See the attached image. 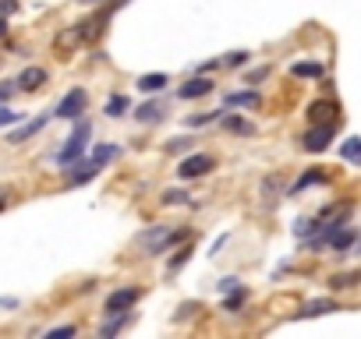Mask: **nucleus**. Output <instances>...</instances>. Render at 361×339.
Masks as SVG:
<instances>
[{"mask_svg":"<svg viewBox=\"0 0 361 339\" xmlns=\"http://www.w3.org/2000/svg\"><path fill=\"white\" fill-rule=\"evenodd\" d=\"M89 135H93V124H89V120H78V124H75V131H71V138H68V145L60 148L57 163H60V166H71V163H78V159H82V152H85V145H89Z\"/></svg>","mask_w":361,"mask_h":339,"instance_id":"1","label":"nucleus"},{"mask_svg":"<svg viewBox=\"0 0 361 339\" xmlns=\"http://www.w3.org/2000/svg\"><path fill=\"white\" fill-rule=\"evenodd\" d=\"M174 240H180V233H170L167 226H153V230H145V233H138V248L145 251V255H163Z\"/></svg>","mask_w":361,"mask_h":339,"instance_id":"2","label":"nucleus"},{"mask_svg":"<svg viewBox=\"0 0 361 339\" xmlns=\"http://www.w3.org/2000/svg\"><path fill=\"white\" fill-rule=\"evenodd\" d=\"M85 103H89V92H85V88H71L68 96L57 103L53 113H57V117H64V120H78V113L85 110Z\"/></svg>","mask_w":361,"mask_h":339,"instance_id":"3","label":"nucleus"},{"mask_svg":"<svg viewBox=\"0 0 361 339\" xmlns=\"http://www.w3.org/2000/svg\"><path fill=\"white\" fill-rule=\"evenodd\" d=\"M209 170H213V156H205V152H195V156H188L185 163L177 166L180 180H195V177H205Z\"/></svg>","mask_w":361,"mask_h":339,"instance_id":"4","label":"nucleus"},{"mask_svg":"<svg viewBox=\"0 0 361 339\" xmlns=\"http://www.w3.org/2000/svg\"><path fill=\"white\" fill-rule=\"evenodd\" d=\"M138 297H142V290H138V287L113 290V293L107 297V315H113V311H128V307H135V304H138Z\"/></svg>","mask_w":361,"mask_h":339,"instance_id":"5","label":"nucleus"},{"mask_svg":"<svg viewBox=\"0 0 361 339\" xmlns=\"http://www.w3.org/2000/svg\"><path fill=\"white\" fill-rule=\"evenodd\" d=\"M333 131H337V124L329 120V124H322V128H312L305 138H301V145H305V152H322L329 142H333Z\"/></svg>","mask_w":361,"mask_h":339,"instance_id":"6","label":"nucleus"},{"mask_svg":"<svg viewBox=\"0 0 361 339\" xmlns=\"http://www.w3.org/2000/svg\"><path fill=\"white\" fill-rule=\"evenodd\" d=\"M100 173V163H93V159H78V163H71V170H68V184H89Z\"/></svg>","mask_w":361,"mask_h":339,"instance_id":"7","label":"nucleus"},{"mask_svg":"<svg viewBox=\"0 0 361 339\" xmlns=\"http://www.w3.org/2000/svg\"><path fill=\"white\" fill-rule=\"evenodd\" d=\"M15 85L25 88V92H36V88L46 85V71H43V68H25V71L15 78Z\"/></svg>","mask_w":361,"mask_h":339,"instance_id":"8","label":"nucleus"},{"mask_svg":"<svg viewBox=\"0 0 361 339\" xmlns=\"http://www.w3.org/2000/svg\"><path fill=\"white\" fill-rule=\"evenodd\" d=\"M326 311H337V300L333 297H319V300H308L305 307L297 311V318H319Z\"/></svg>","mask_w":361,"mask_h":339,"instance_id":"9","label":"nucleus"},{"mask_svg":"<svg viewBox=\"0 0 361 339\" xmlns=\"http://www.w3.org/2000/svg\"><path fill=\"white\" fill-rule=\"evenodd\" d=\"M209 92H213V81H209V78H192L188 85H180L177 96L180 99H198V96H209Z\"/></svg>","mask_w":361,"mask_h":339,"instance_id":"10","label":"nucleus"},{"mask_svg":"<svg viewBox=\"0 0 361 339\" xmlns=\"http://www.w3.org/2000/svg\"><path fill=\"white\" fill-rule=\"evenodd\" d=\"M163 113H167V103H163V99L135 106V120H142V124H153V120H160Z\"/></svg>","mask_w":361,"mask_h":339,"instance_id":"11","label":"nucleus"},{"mask_svg":"<svg viewBox=\"0 0 361 339\" xmlns=\"http://www.w3.org/2000/svg\"><path fill=\"white\" fill-rule=\"evenodd\" d=\"M43 124H46V117H36V120H28L25 128H18V131H11V135H8V142H11V145H21L25 138L39 135V131H43Z\"/></svg>","mask_w":361,"mask_h":339,"instance_id":"12","label":"nucleus"},{"mask_svg":"<svg viewBox=\"0 0 361 339\" xmlns=\"http://www.w3.org/2000/svg\"><path fill=\"white\" fill-rule=\"evenodd\" d=\"M124 325H128V311H113V315H110V322H103V325H100V336H103V339H110V336H117Z\"/></svg>","mask_w":361,"mask_h":339,"instance_id":"13","label":"nucleus"},{"mask_svg":"<svg viewBox=\"0 0 361 339\" xmlns=\"http://www.w3.org/2000/svg\"><path fill=\"white\" fill-rule=\"evenodd\" d=\"M78 43H82V28H68V32L57 36V50H60V53H71Z\"/></svg>","mask_w":361,"mask_h":339,"instance_id":"14","label":"nucleus"},{"mask_svg":"<svg viewBox=\"0 0 361 339\" xmlns=\"http://www.w3.org/2000/svg\"><path fill=\"white\" fill-rule=\"evenodd\" d=\"M167 85H170L167 75H142V78H138V88H142V92H163Z\"/></svg>","mask_w":361,"mask_h":339,"instance_id":"15","label":"nucleus"},{"mask_svg":"<svg viewBox=\"0 0 361 339\" xmlns=\"http://www.w3.org/2000/svg\"><path fill=\"white\" fill-rule=\"evenodd\" d=\"M326 240H329V244H333V251H347V248H351V244H354V233H351V230H344V226H337V230H333V233H329Z\"/></svg>","mask_w":361,"mask_h":339,"instance_id":"16","label":"nucleus"},{"mask_svg":"<svg viewBox=\"0 0 361 339\" xmlns=\"http://www.w3.org/2000/svg\"><path fill=\"white\" fill-rule=\"evenodd\" d=\"M227 106H248V110H255L259 106V92H230Z\"/></svg>","mask_w":361,"mask_h":339,"instance_id":"17","label":"nucleus"},{"mask_svg":"<svg viewBox=\"0 0 361 339\" xmlns=\"http://www.w3.org/2000/svg\"><path fill=\"white\" fill-rule=\"evenodd\" d=\"M340 156H344L347 163H358V166H361V138H347V142L340 145Z\"/></svg>","mask_w":361,"mask_h":339,"instance_id":"18","label":"nucleus"},{"mask_svg":"<svg viewBox=\"0 0 361 339\" xmlns=\"http://www.w3.org/2000/svg\"><path fill=\"white\" fill-rule=\"evenodd\" d=\"M290 71H294V78H319V75H322L319 64H294Z\"/></svg>","mask_w":361,"mask_h":339,"instance_id":"19","label":"nucleus"},{"mask_svg":"<svg viewBox=\"0 0 361 339\" xmlns=\"http://www.w3.org/2000/svg\"><path fill=\"white\" fill-rule=\"evenodd\" d=\"M128 110V96H113L110 103H107V117H120Z\"/></svg>","mask_w":361,"mask_h":339,"instance_id":"20","label":"nucleus"},{"mask_svg":"<svg viewBox=\"0 0 361 339\" xmlns=\"http://www.w3.org/2000/svg\"><path fill=\"white\" fill-rule=\"evenodd\" d=\"M113 156H117V148H113V145H100V148L93 152V163H100V166H103V163H110Z\"/></svg>","mask_w":361,"mask_h":339,"instance_id":"21","label":"nucleus"},{"mask_svg":"<svg viewBox=\"0 0 361 339\" xmlns=\"http://www.w3.org/2000/svg\"><path fill=\"white\" fill-rule=\"evenodd\" d=\"M18 120H21V113H15L11 106H0V128H11Z\"/></svg>","mask_w":361,"mask_h":339,"instance_id":"22","label":"nucleus"},{"mask_svg":"<svg viewBox=\"0 0 361 339\" xmlns=\"http://www.w3.org/2000/svg\"><path fill=\"white\" fill-rule=\"evenodd\" d=\"M358 280H361L358 272H347V275H337V280H329V287H333V290H340V287H354Z\"/></svg>","mask_w":361,"mask_h":339,"instance_id":"23","label":"nucleus"},{"mask_svg":"<svg viewBox=\"0 0 361 339\" xmlns=\"http://www.w3.org/2000/svg\"><path fill=\"white\" fill-rule=\"evenodd\" d=\"M319 180H326V177H322V173H305V177H301V180L294 184V191H305L308 184H319Z\"/></svg>","mask_w":361,"mask_h":339,"instance_id":"24","label":"nucleus"},{"mask_svg":"<svg viewBox=\"0 0 361 339\" xmlns=\"http://www.w3.org/2000/svg\"><path fill=\"white\" fill-rule=\"evenodd\" d=\"M329 110H337V106H333V103H315V106L308 110V117H312V120H322Z\"/></svg>","mask_w":361,"mask_h":339,"instance_id":"25","label":"nucleus"},{"mask_svg":"<svg viewBox=\"0 0 361 339\" xmlns=\"http://www.w3.org/2000/svg\"><path fill=\"white\" fill-rule=\"evenodd\" d=\"M185 198H188L185 191H163V205H180Z\"/></svg>","mask_w":361,"mask_h":339,"instance_id":"26","label":"nucleus"},{"mask_svg":"<svg viewBox=\"0 0 361 339\" xmlns=\"http://www.w3.org/2000/svg\"><path fill=\"white\" fill-rule=\"evenodd\" d=\"M75 332H78L75 325H60V329H50V332H46V339H60V336H75Z\"/></svg>","mask_w":361,"mask_h":339,"instance_id":"27","label":"nucleus"},{"mask_svg":"<svg viewBox=\"0 0 361 339\" xmlns=\"http://www.w3.org/2000/svg\"><path fill=\"white\" fill-rule=\"evenodd\" d=\"M241 300H245V290H234V297H227V311H237V307H241Z\"/></svg>","mask_w":361,"mask_h":339,"instance_id":"28","label":"nucleus"},{"mask_svg":"<svg viewBox=\"0 0 361 339\" xmlns=\"http://www.w3.org/2000/svg\"><path fill=\"white\" fill-rule=\"evenodd\" d=\"M227 128H230V131H241V135H248V131H252L245 120H237V117H227Z\"/></svg>","mask_w":361,"mask_h":339,"instance_id":"29","label":"nucleus"},{"mask_svg":"<svg viewBox=\"0 0 361 339\" xmlns=\"http://www.w3.org/2000/svg\"><path fill=\"white\" fill-rule=\"evenodd\" d=\"M234 290H241V283L234 280V275H227V280H220V293H234Z\"/></svg>","mask_w":361,"mask_h":339,"instance_id":"30","label":"nucleus"},{"mask_svg":"<svg viewBox=\"0 0 361 339\" xmlns=\"http://www.w3.org/2000/svg\"><path fill=\"white\" fill-rule=\"evenodd\" d=\"M18 11V0H0V18H8Z\"/></svg>","mask_w":361,"mask_h":339,"instance_id":"31","label":"nucleus"},{"mask_svg":"<svg viewBox=\"0 0 361 339\" xmlns=\"http://www.w3.org/2000/svg\"><path fill=\"white\" fill-rule=\"evenodd\" d=\"M245 60H248V53H245V50H237V53L227 57V68H237V64H245Z\"/></svg>","mask_w":361,"mask_h":339,"instance_id":"32","label":"nucleus"},{"mask_svg":"<svg viewBox=\"0 0 361 339\" xmlns=\"http://www.w3.org/2000/svg\"><path fill=\"white\" fill-rule=\"evenodd\" d=\"M188 145H192L188 138H174V142H170L167 148H170V152H180V148H188Z\"/></svg>","mask_w":361,"mask_h":339,"instance_id":"33","label":"nucleus"},{"mask_svg":"<svg viewBox=\"0 0 361 339\" xmlns=\"http://www.w3.org/2000/svg\"><path fill=\"white\" fill-rule=\"evenodd\" d=\"M266 75H269V68H259V71H252V75H248V85H255V81H262Z\"/></svg>","mask_w":361,"mask_h":339,"instance_id":"34","label":"nucleus"},{"mask_svg":"<svg viewBox=\"0 0 361 339\" xmlns=\"http://www.w3.org/2000/svg\"><path fill=\"white\" fill-rule=\"evenodd\" d=\"M188 255H192V251L185 248V251H180V255H177V258L170 262V269H180V265H185V262H188Z\"/></svg>","mask_w":361,"mask_h":339,"instance_id":"35","label":"nucleus"},{"mask_svg":"<svg viewBox=\"0 0 361 339\" xmlns=\"http://www.w3.org/2000/svg\"><path fill=\"white\" fill-rule=\"evenodd\" d=\"M4 307H8V311H11V307H18V297H0V311H4Z\"/></svg>","mask_w":361,"mask_h":339,"instance_id":"36","label":"nucleus"},{"mask_svg":"<svg viewBox=\"0 0 361 339\" xmlns=\"http://www.w3.org/2000/svg\"><path fill=\"white\" fill-rule=\"evenodd\" d=\"M4 36H8V21H4V18H0V39H4Z\"/></svg>","mask_w":361,"mask_h":339,"instance_id":"37","label":"nucleus"},{"mask_svg":"<svg viewBox=\"0 0 361 339\" xmlns=\"http://www.w3.org/2000/svg\"><path fill=\"white\" fill-rule=\"evenodd\" d=\"M354 251H358V255H361V237H358V240H354Z\"/></svg>","mask_w":361,"mask_h":339,"instance_id":"38","label":"nucleus"},{"mask_svg":"<svg viewBox=\"0 0 361 339\" xmlns=\"http://www.w3.org/2000/svg\"><path fill=\"white\" fill-rule=\"evenodd\" d=\"M78 4H100V0H78Z\"/></svg>","mask_w":361,"mask_h":339,"instance_id":"39","label":"nucleus"},{"mask_svg":"<svg viewBox=\"0 0 361 339\" xmlns=\"http://www.w3.org/2000/svg\"><path fill=\"white\" fill-rule=\"evenodd\" d=\"M117 4H128V0H117Z\"/></svg>","mask_w":361,"mask_h":339,"instance_id":"40","label":"nucleus"}]
</instances>
